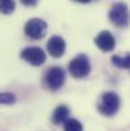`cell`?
I'll return each instance as SVG.
<instances>
[{
  "label": "cell",
  "instance_id": "obj_12",
  "mask_svg": "<svg viewBox=\"0 0 130 131\" xmlns=\"http://www.w3.org/2000/svg\"><path fill=\"white\" fill-rule=\"evenodd\" d=\"M15 9V3L12 0H0V13L3 14H12Z\"/></svg>",
  "mask_w": 130,
  "mask_h": 131
},
{
  "label": "cell",
  "instance_id": "obj_2",
  "mask_svg": "<svg viewBox=\"0 0 130 131\" xmlns=\"http://www.w3.org/2000/svg\"><path fill=\"white\" fill-rule=\"evenodd\" d=\"M120 97L114 92H106L101 95V99L97 104V110L103 116H114L120 108Z\"/></svg>",
  "mask_w": 130,
  "mask_h": 131
},
{
  "label": "cell",
  "instance_id": "obj_5",
  "mask_svg": "<svg viewBox=\"0 0 130 131\" xmlns=\"http://www.w3.org/2000/svg\"><path fill=\"white\" fill-rule=\"evenodd\" d=\"M21 57L32 66H41L46 61V53L38 46H28L21 51Z\"/></svg>",
  "mask_w": 130,
  "mask_h": 131
},
{
  "label": "cell",
  "instance_id": "obj_6",
  "mask_svg": "<svg viewBox=\"0 0 130 131\" xmlns=\"http://www.w3.org/2000/svg\"><path fill=\"white\" fill-rule=\"evenodd\" d=\"M47 23L41 18H31L24 26V33L32 40H40L46 35Z\"/></svg>",
  "mask_w": 130,
  "mask_h": 131
},
{
  "label": "cell",
  "instance_id": "obj_3",
  "mask_svg": "<svg viewBox=\"0 0 130 131\" xmlns=\"http://www.w3.org/2000/svg\"><path fill=\"white\" fill-rule=\"evenodd\" d=\"M69 73L72 74V77L77 78V79H82L86 78L87 75L91 73V62H89V57L86 53H81L78 56H75L70 62H69Z\"/></svg>",
  "mask_w": 130,
  "mask_h": 131
},
{
  "label": "cell",
  "instance_id": "obj_14",
  "mask_svg": "<svg viewBox=\"0 0 130 131\" xmlns=\"http://www.w3.org/2000/svg\"><path fill=\"white\" fill-rule=\"evenodd\" d=\"M22 4H23V5H28V6H33V5H36L37 3L33 1V0H23Z\"/></svg>",
  "mask_w": 130,
  "mask_h": 131
},
{
  "label": "cell",
  "instance_id": "obj_11",
  "mask_svg": "<svg viewBox=\"0 0 130 131\" xmlns=\"http://www.w3.org/2000/svg\"><path fill=\"white\" fill-rule=\"evenodd\" d=\"M64 131H83V126L81 121L75 118H68L64 125Z\"/></svg>",
  "mask_w": 130,
  "mask_h": 131
},
{
  "label": "cell",
  "instance_id": "obj_1",
  "mask_svg": "<svg viewBox=\"0 0 130 131\" xmlns=\"http://www.w3.org/2000/svg\"><path fill=\"white\" fill-rule=\"evenodd\" d=\"M108 19L114 26L119 28L128 27L130 23L129 6L125 3H115L108 12Z\"/></svg>",
  "mask_w": 130,
  "mask_h": 131
},
{
  "label": "cell",
  "instance_id": "obj_9",
  "mask_svg": "<svg viewBox=\"0 0 130 131\" xmlns=\"http://www.w3.org/2000/svg\"><path fill=\"white\" fill-rule=\"evenodd\" d=\"M69 115H70L69 107L65 106V104H61V106L55 108V111L52 113V122L55 125H60V124H63V122H65L68 120Z\"/></svg>",
  "mask_w": 130,
  "mask_h": 131
},
{
  "label": "cell",
  "instance_id": "obj_8",
  "mask_svg": "<svg viewBox=\"0 0 130 131\" xmlns=\"http://www.w3.org/2000/svg\"><path fill=\"white\" fill-rule=\"evenodd\" d=\"M94 43L96 46L103 51V52H110L115 48V45H116V41H115V37L112 36L111 32L108 31H102L99 32V35L94 38Z\"/></svg>",
  "mask_w": 130,
  "mask_h": 131
},
{
  "label": "cell",
  "instance_id": "obj_10",
  "mask_svg": "<svg viewBox=\"0 0 130 131\" xmlns=\"http://www.w3.org/2000/svg\"><path fill=\"white\" fill-rule=\"evenodd\" d=\"M111 61L114 64V66L120 68V69H128L130 70V53L126 56H119V55H114L111 57Z\"/></svg>",
  "mask_w": 130,
  "mask_h": 131
},
{
  "label": "cell",
  "instance_id": "obj_7",
  "mask_svg": "<svg viewBox=\"0 0 130 131\" xmlns=\"http://www.w3.org/2000/svg\"><path fill=\"white\" fill-rule=\"evenodd\" d=\"M46 48H47V52L55 57V59H59L64 55L65 52V48H66V43H65V40L60 36H52L46 45Z\"/></svg>",
  "mask_w": 130,
  "mask_h": 131
},
{
  "label": "cell",
  "instance_id": "obj_4",
  "mask_svg": "<svg viewBox=\"0 0 130 131\" xmlns=\"http://www.w3.org/2000/svg\"><path fill=\"white\" fill-rule=\"evenodd\" d=\"M43 83L52 92L59 90L65 83V70L60 66H51L45 74Z\"/></svg>",
  "mask_w": 130,
  "mask_h": 131
},
{
  "label": "cell",
  "instance_id": "obj_13",
  "mask_svg": "<svg viewBox=\"0 0 130 131\" xmlns=\"http://www.w3.org/2000/svg\"><path fill=\"white\" fill-rule=\"evenodd\" d=\"M17 98L13 93L10 92H4V93H0V104H13L15 103Z\"/></svg>",
  "mask_w": 130,
  "mask_h": 131
}]
</instances>
